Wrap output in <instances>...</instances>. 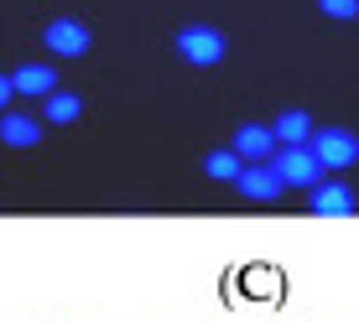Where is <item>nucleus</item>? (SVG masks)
Listing matches in <instances>:
<instances>
[{"label":"nucleus","mask_w":359,"mask_h":322,"mask_svg":"<svg viewBox=\"0 0 359 322\" xmlns=\"http://www.w3.org/2000/svg\"><path fill=\"white\" fill-rule=\"evenodd\" d=\"M0 141L16 146V151H27V146L42 141V120H36V115H16V109H6V115H0Z\"/></svg>","instance_id":"obj_9"},{"label":"nucleus","mask_w":359,"mask_h":322,"mask_svg":"<svg viewBox=\"0 0 359 322\" xmlns=\"http://www.w3.org/2000/svg\"><path fill=\"white\" fill-rule=\"evenodd\" d=\"M177 52H182V63H193V68H214V63H224V31H214V27H182L177 31Z\"/></svg>","instance_id":"obj_3"},{"label":"nucleus","mask_w":359,"mask_h":322,"mask_svg":"<svg viewBox=\"0 0 359 322\" xmlns=\"http://www.w3.org/2000/svg\"><path fill=\"white\" fill-rule=\"evenodd\" d=\"M79 115H83V99L68 94V89H53L42 99V120H47V125H73Z\"/></svg>","instance_id":"obj_11"},{"label":"nucleus","mask_w":359,"mask_h":322,"mask_svg":"<svg viewBox=\"0 0 359 322\" xmlns=\"http://www.w3.org/2000/svg\"><path fill=\"white\" fill-rule=\"evenodd\" d=\"M234 188H240L245 197H250V203H276V197L287 192V188H281L276 177H271V167H266V161H255V167H240Z\"/></svg>","instance_id":"obj_5"},{"label":"nucleus","mask_w":359,"mask_h":322,"mask_svg":"<svg viewBox=\"0 0 359 322\" xmlns=\"http://www.w3.org/2000/svg\"><path fill=\"white\" fill-rule=\"evenodd\" d=\"M266 167H271V177H276L281 188H318V182H323V167L313 161L307 146H276Z\"/></svg>","instance_id":"obj_1"},{"label":"nucleus","mask_w":359,"mask_h":322,"mask_svg":"<svg viewBox=\"0 0 359 322\" xmlns=\"http://www.w3.org/2000/svg\"><path fill=\"white\" fill-rule=\"evenodd\" d=\"M266 130H271V141H276V146H307V135H313L318 125H313L307 109H281L276 125H266Z\"/></svg>","instance_id":"obj_8"},{"label":"nucleus","mask_w":359,"mask_h":322,"mask_svg":"<svg viewBox=\"0 0 359 322\" xmlns=\"http://www.w3.org/2000/svg\"><path fill=\"white\" fill-rule=\"evenodd\" d=\"M307 192H313V214H328V218H344V214L359 208L354 188H344V182H318V188H307Z\"/></svg>","instance_id":"obj_7"},{"label":"nucleus","mask_w":359,"mask_h":322,"mask_svg":"<svg viewBox=\"0 0 359 322\" xmlns=\"http://www.w3.org/2000/svg\"><path fill=\"white\" fill-rule=\"evenodd\" d=\"M42 42H47V52H57V57H83V52L94 47V36H89V27H83V21L57 16V21H47Z\"/></svg>","instance_id":"obj_4"},{"label":"nucleus","mask_w":359,"mask_h":322,"mask_svg":"<svg viewBox=\"0 0 359 322\" xmlns=\"http://www.w3.org/2000/svg\"><path fill=\"white\" fill-rule=\"evenodd\" d=\"M318 10L333 16V21H354L359 16V0H318Z\"/></svg>","instance_id":"obj_13"},{"label":"nucleus","mask_w":359,"mask_h":322,"mask_svg":"<svg viewBox=\"0 0 359 322\" xmlns=\"http://www.w3.org/2000/svg\"><path fill=\"white\" fill-rule=\"evenodd\" d=\"M229 151L245 161V167H255V161H271V151H276V141H271L266 125H240L229 141Z\"/></svg>","instance_id":"obj_6"},{"label":"nucleus","mask_w":359,"mask_h":322,"mask_svg":"<svg viewBox=\"0 0 359 322\" xmlns=\"http://www.w3.org/2000/svg\"><path fill=\"white\" fill-rule=\"evenodd\" d=\"M240 167H245V161L234 156L229 146H224V151H208V156H203V172H208L214 182H234V177H240Z\"/></svg>","instance_id":"obj_12"},{"label":"nucleus","mask_w":359,"mask_h":322,"mask_svg":"<svg viewBox=\"0 0 359 322\" xmlns=\"http://www.w3.org/2000/svg\"><path fill=\"white\" fill-rule=\"evenodd\" d=\"M11 99H16V89H11V73H0V115L11 109Z\"/></svg>","instance_id":"obj_14"},{"label":"nucleus","mask_w":359,"mask_h":322,"mask_svg":"<svg viewBox=\"0 0 359 322\" xmlns=\"http://www.w3.org/2000/svg\"><path fill=\"white\" fill-rule=\"evenodd\" d=\"M307 151L323 172H344L359 161V135L354 130H313L307 135Z\"/></svg>","instance_id":"obj_2"},{"label":"nucleus","mask_w":359,"mask_h":322,"mask_svg":"<svg viewBox=\"0 0 359 322\" xmlns=\"http://www.w3.org/2000/svg\"><path fill=\"white\" fill-rule=\"evenodd\" d=\"M11 89L16 94H32V99H47L57 89V73L47 68V63H21L16 73H11Z\"/></svg>","instance_id":"obj_10"}]
</instances>
